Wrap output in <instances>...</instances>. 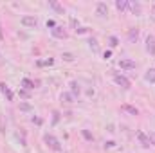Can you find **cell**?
Masks as SVG:
<instances>
[{
  "label": "cell",
  "mask_w": 155,
  "mask_h": 153,
  "mask_svg": "<svg viewBox=\"0 0 155 153\" xmlns=\"http://www.w3.org/2000/svg\"><path fill=\"white\" fill-rule=\"evenodd\" d=\"M43 142H45L52 151H61V150H63V148H61V142H60L52 133H45V135H43Z\"/></svg>",
  "instance_id": "obj_1"
},
{
  "label": "cell",
  "mask_w": 155,
  "mask_h": 153,
  "mask_svg": "<svg viewBox=\"0 0 155 153\" xmlns=\"http://www.w3.org/2000/svg\"><path fill=\"white\" fill-rule=\"evenodd\" d=\"M112 77H114V81H116V85H119V86H123V88H130L132 86V81L128 79L126 76H123V74H119L117 70H112Z\"/></svg>",
  "instance_id": "obj_2"
},
{
  "label": "cell",
  "mask_w": 155,
  "mask_h": 153,
  "mask_svg": "<svg viewBox=\"0 0 155 153\" xmlns=\"http://www.w3.org/2000/svg\"><path fill=\"white\" fill-rule=\"evenodd\" d=\"M20 22H22L24 27H29V29H36V27H38V18L33 16V15H25V16H22Z\"/></svg>",
  "instance_id": "obj_3"
},
{
  "label": "cell",
  "mask_w": 155,
  "mask_h": 153,
  "mask_svg": "<svg viewBox=\"0 0 155 153\" xmlns=\"http://www.w3.org/2000/svg\"><path fill=\"white\" fill-rule=\"evenodd\" d=\"M51 34L54 36V38H58V40H67L69 38V34H67V31L61 27V25H56L54 29H51Z\"/></svg>",
  "instance_id": "obj_4"
},
{
  "label": "cell",
  "mask_w": 155,
  "mask_h": 153,
  "mask_svg": "<svg viewBox=\"0 0 155 153\" xmlns=\"http://www.w3.org/2000/svg\"><path fill=\"white\" fill-rule=\"evenodd\" d=\"M119 67H121L123 70H134L137 65H135V61H134V60L124 58V60H119Z\"/></svg>",
  "instance_id": "obj_5"
},
{
  "label": "cell",
  "mask_w": 155,
  "mask_h": 153,
  "mask_svg": "<svg viewBox=\"0 0 155 153\" xmlns=\"http://www.w3.org/2000/svg\"><path fill=\"white\" fill-rule=\"evenodd\" d=\"M146 52L150 56H155V36H152V34L146 36Z\"/></svg>",
  "instance_id": "obj_6"
},
{
  "label": "cell",
  "mask_w": 155,
  "mask_h": 153,
  "mask_svg": "<svg viewBox=\"0 0 155 153\" xmlns=\"http://www.w3.org/2000/svg\"><path fill=\"white\" fill-rule=\"evenodd\" d=\"M137 139H139V142L143 144V148H150V146H152L150 135H146L144 132H137Z\"/></svg>",
  "instance_id": "obj_7"
},
{
  "label": "cell",
  "mask_w": 155,
  "mask_h": 153,
  "mask_svg": "<svg viewBox=\"0 0 155 153\" xmlns=\"http://www.w3.org/2000/svg\"><path fill=\"white\" fill-rule=\"evenodd\" d=\"M96 15L97 16H107L108 15V5L105 2H97L96 4Z\"/></svg>",
  "instance_id": "obj_8"
},
{
  "label": "cell",
  "mask_w": 155,
  "mask_h": 153,
  "mask_svg": "<svg viewBox=\"0 0 155 153\" xmlns=\"http://www.w3.org/2000/svg\"><path fill=\"white\" fill-rule=\"evenodd\" d=\"M139 33H141L139 27H130V29H128V41H130V43H135V41L139 40Z\"/></svg>",
  "instance_id": "obj_9"
},
{
  "label": "cell",
  "mask_w": 155,
  "mask_h": 153,
  "mask_svg": "<svg viewBox=\"0 0 155 153\" xmlns=\"http://www.w3.org/2000/svg\"><path fill=\"white\" fill-rule=\"evenodd\" d=\"M128 9H130L135 16H139V15H141V11H143L141 2H128Z\"/></svg>",
  "instance_id": "obj_10"
},
{
  "label": "cell",
  "mask_w": 155,
  "mask_h": 153,
  "mask_svg": "<svg viewBox=\"0 0 155 153\" xmlns=\"http://www.w3.org/2000/svg\"><path fill=\"white\" fill-rule=\"evenodd\" d=\"M0 92L4 94V97H5L7 101H13V92H11V88H9L5 83H0Z\"/></svg>",
  "instance_id": "obj_11"
},
{
  "label": "cell",
  "mask_w": 155,
  "mask_h": 153,
  "mask_svg": "<svg viewBox=\"0 0 155 153\" xmlns=\"http://www.w3.org/2000/svg\"><path fill=\"white\" fill-rule=\"evenodd\" d=\"M69 86H71V94H72L74 97H78V96L81 94V85H79L78 81H74V79H72V81L69 83Z\"/></svg>",
  "instance_id": "obj_12"
},
{
  "label": "cell",
  "mask_w": 155,
  "mask_h": 153,
  "mask_svg": "<svg viewBox=\"0 0 155 153\" xmlns=\"http://www.w3.org/2000/svg\"><path fill=\"white\" fill-rule=\"evenodd\" d=\"M49 7H52L58 15H65V7H63L61 4H58L56 0H49Z\"/></svg>",
  "instance_id": "obj_13"
},
{
  "label": "cell",
  "mask_w": 155,
  "mask_h": 153,
  "mask_svg": "<svg viewBox=\"0 0 155 153\" xmlns=\"http://www.w3.org/2000/svg\"><path fill=\"white\" fill-rule=\"evenodd\" d=\"M60 99H61V103H65V105H72L76 97H74V96H72L71 92H63V94L60 96Z\"/></svg>",
  "instance_id": "obj_14"
},
{
  "label": "cell",
  "mask_w": 155,
  "mask_h": 153,
  "mask_svg": "<svg viewBox=\"0 0 155 153\" xmlns=\"http://www.w3.org/2000/svg\"><path fill=\"white\" fill-rule=\"evenodd\" d=\"M121 112H126L128 115H139V110L132 105H121Z\"/></svg>",
  "instance_id": "obj_15"
},
{
  "label": "cell",
  "mask_w": 155,
  "mask_h": 153,
  "mask_svg": "<svg viewBox=\"0 0 155 153\" xmlns=\"http://www.w3.org/2000/svg\"><path fill=\"white\" fill-rule=\"evenodd\" d=\"M35 86H36V83H35L33 79H29V77H24V79H22V88H25V90L31 92Z\"/></svg>",
  "instance_id": "obj_16"
},
{
  "label": "cell",
  "mask_w": 155,
  "mask_h": 153,
  "mask_svg": "<svg viewBox=\"0 0 155 153\" xmlns=\"http://www.w3.org/2000/svg\"><path fill=\"white\" fill-rule=\"evenodd\" d=\"M144 81H148V83H155V69H148V70L144 72Z\"/></svg>",
  "instance_id": "obj_17"
},
{
  "label": "cell",
  "mask_w": 155,
  "mask_h": 153,
  "mask_svg": "<svg viewBox=\"0 0 155 153\" xmlns=\"http://www.w3.org/2000/svg\"><path fill=\"white\" fill-rule=\"evenodd\" d=\"M61 60L67 61V63H72V61L76 60V54H72V52H63V54H61Z\"/></svg>",
  "instance_id": "obj_18"
},
{
  "label": "cell",
  "mask_w": 155,
  "mask_h": 153,
  "mask_svg": "<svg viewBox=\"0 0 155 153\" xmlns=\"http://www.w3.org/2000/svg\"><path fill=\"white\" fill-rule=\"evenodd\" d=\"M88 47L92 49V52H99V43H97V40H96V38L88 40Z\"/></svg>",
  "instance_id": "obj_19"
},
{
  "label": "cell",
  "mask_w": 155,
  "mask_h": 153,
  "mask_svg": "<svg viewBox=\"0 0 155 153\" xmlns=\"http://www.w3.org/2000/svg\"><path fill=\"white\" fill-rule=\"evenodd\" d=\"M116 7L119 11H126L128 9V0H116Z\"/></svg>",
  "instance_id": "obj_20"
},
{
  "label": "cell",
  "mask_w": 155,
  "mask_h": 153,
  "mask_svg": "<svg viewBox=\"0 0 155 153\" xmlns=\"http://www.w3.org/2000/svg\"><path fill=\"white\" fill-rule=\"evenodd\" d=\"M18 96H20L22 99H25V101H29V99H31V92H29V90H25V88H20V90H18Z\"/></svg>",
  "instance_id": "obj_21"
},
{
  "label": "cell",
  "mask_w": 155,
  "mask_h": 153,
  "mask_svg": "<svg viewBox=\"0 0 155 153\" xmlns=\"http://www.w3.org/2000/svg\"><path fill=\"white\" fill-rule=\"evenodd\" d=\"M81 135H83V139H85V141H88V142H92V141H94V135L90 133V130H81Z\"/></svg>",
  "instance_id": "obj_22"
},
{
  "label": "cell",
  "mask_w": 155,
  "mask_h": 153,
  "mask_svg": "<svg viewBox=\"0 0 155 153\" xmlns=\"http://www.w3.org/2000/svg\"><path fill=\"white\" fill-rule=\"evenodd\" d=\"M119 43H121V41H119V38H117V36H114V34H112V36H108V45H110L112 49H114V47H117Z\"/></svg>",
  "instance_id": "obj_23"
},
{
  "label": "cell",
  "mask_w": 155,
  "mask_h": 153,
  "mask_svg": "<svg viewBox=\"0 0 155 153\" xmlns=\"http://www.w3.org/2000/svg\"><path fill=\"white\" fill-rule=\"evenodd\" d=\"M31 122H33V124H36V126H41V124H43V119L38 117V115H33V117H31Z\"/></svg>",
  "instance_id": "obj_24"
},
{
  "label": "cell",
  "mask_w": 155,
  "mask_h": 153,
  "mask_svg": "<svg viewBox=\"0 0 155 153\" xmlns=\"http://www.w3.org/2000/svg\"><path fill=\"white\" fill-rule=\"evenodd\" d=\"M20 110H24V112H31V110H33V106H31L27 101H24V103H20Z\"/></svg>",
  "instance_id": "obj_25"
},
{
  "label": "cell",
  "mask_w": 155,
  "mask_h": 153,
  "mask_svg": "<svg viewBox=\"0 0 155 153\" xmlns=\"http://www.w3.org/2000/svg\"><path fill=\"white\" fill-rule=\"evenodd\" d=\"M60 117H61L60 112H56V110H54V112H52V124H58V122H60Z\"/></svg>",
  "instance_id": "obj_26"
},
{
  "label": "cell",
  "mask_w": 155,
  "mask_h": 153,
  "mask_svg": "<svg viewBox=\"0 0 155 153\" xmlns=\"http://www.w3.org/2000/svg\"><path fill=\"white\" fill-rule=\"evenodd\" d=\"M88 31H90L88 27H78V29H76V34H87Z\"/></svg>",
  "instance_id": "obj_27"
},
{
  "label": "cell",
  "mask_w": 155,
  "mask_h": 153,
  "mask_svg": "<svg viewBox=\"0 0 155 153\" xmlns=\"http://www.w3.org/2000/svg\"><path fill=\"white\" fill-rule=\"evenodd\" d=\"M51 65H54V60H52V58H47V60L43 61V67H51Z\"/></svg>",
  "instance_id": "obj_28"
},
{
  "label": "cell",
  "mask_w": 155,
  "mask_h": 153,
  "mask_svg": "<svg viewBox=\"0 0 155 153\" xmlns=\"http://www.w3.org/2000/svg\"><path fill=\"white\" fill-rule=\"evenodd\" d=\"M47 27H49V29H54V27H56V22H54V20H47Z\"/></svg>",
  "instance_id": "obj_29"
},
{
  "label": "cell",
  "mask_w": 155,
  "mask_h": 153,
  "mask_svg": "<svg viewBox=\"0 0 155 153\" xmlns=\"http://www.w3.org/2000/svg\"><path fill=\"white\" fill-rule=\"evenodd\" d=\"M105 148H116V142L114 141H107L105 142Z\"/></svg>",
  "instance_id": "obj_30"
},
{
  "label": "cell",
  "mask_w": 155,
  "mask_h": 153,
  "mask_svg": "<svg viewBox=\"0 0 155 153\" xmlns=\"http://www.w3.org/2000/svg\"><path fill=\"white\" fill-rule=\"evenodd\" d=\"M110 56H112V50H105V52H103V58H105V60H108Z\"/></svg>",
  "instance_id": "obj_31"
},
{
  "label": "cell",
  "mask_w": 155,
  "mask_h": 153,
  "mask_svg": "<svg viewBox=\"0 0 155 153\" xmlns=\"http://www.w3.org/2000/svg\"><path fill=\"white\" fill-rule=\"evenodd\" d=\"M107 130H108V132H110V133H114V132H116V130H114V126H112V124H108V126H107Z\"/></svg>",
  "instance_id": "obj_32"
},
{
  "label": "cell",
  "mask_w": 155,
  "mask_h": 153,
  "mask_svg": "<svg viewBox=\"0 0 155 153\" xmlns=\"http://www.w3.org/2000/svg\"><path fill=\"white\" fill-rule=\"evenodd\" d=\"M150 141H152V146H155V135L153 133H150Z\"/></svg>",
  "instance_id": "obj_33"
},
{
  "label": "cell",
  "mask_w": 155,
  "mask_h": 153,
  "mask_svg": "<svg viewBox=\"0 0 155 153\" xmlns=\"http://www.w3.org/2000/svg\"><path fill=\"white\" fill-rule=\"evenodd\" d=\"M152 13L155 15V2H153V5H152Z\"/></svg>",
  "instance_id": "obj_34"
}]
</instances>
